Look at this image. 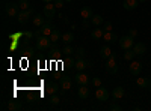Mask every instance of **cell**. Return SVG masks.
Wrapping results in <instances>:
<instances>
[{
    "instance_id": "obj_3",
    "label": "cell",
    "mask_w": 151,
    "mask_h": 111,
    "mask_svg": "<svg viewBox=\"0 0 151 111\" xmlns=\"http://www.w3.org/2000/svg\"><path fill=\"white\" fill-rule=\"evenodd\" d=\"M32 14H33V9H32V8H29V9H26V11H20V14L17 15V21H18L20 24H26V23L30 20Z\"/></svg>"
},
{
    "instance_id": "obj_23",
    "label": "cell",
    "mask_w": 151,
    "mask_h": 111,
    "mask_svg": "<svg viewBox=\"0 0 151 111\" xmlns=\"http://www.w3.org/2000/svg\"><path fill=\"white\" fill-rule=\"evenodd\" d=\"M44 23H45V17H44V15H41V14H36V15L33 17V24H35L36 27H41Z\"/></svg>"
},
{
    "instance_id": "obj_13",
    "label": "cell",
    "mask_w": 151,
    "mask_h": 111,
    "mask_svg": "<svg viewBox=\"0 0 151 111\" xmlns=\"http://www.w3.org/2000/svg\"><path fill=\"white\" fill-rule=\"evenodd\" d=\"M92 15H94V11H92L91 6H83V8L80 9V17H82L83 20H91Z\"/></svg>"
},
{
    "instance_id": "obj_29",
    "label": "cell",
    "mask_w": 151,
    "mask_h": 111,
    "mask_svg": "<svg viewBox=\"0 0 151 111\" xmlns=\"http://www.w3.org/2000/svg\"><path fill=\"white\" fill-rule=\"evenodd\" d=\"M18 6H20V11H26V9H29L30 8V5H29V0H18Z\"/></svg>"
},
{
    "instance_id": "obj_35",
    "label": "cell",
    "mask_w": 151,
    "mask_h": 111,
    "mask_svg": "<svg viewBox=\"0 0 151 111\" xmlns=\"http://www.w3.org/2000/svg\"><path fill=\"white\" fill-rule=\"evenodd\" d=\"M76 54H77V57L80 59V57H85V48H77V50H76Z\"/></svg>"
},
{
    "instance_id": "obj_32",
    "label": "cell",
    "mask_w": 151,
    "mask_h": 111,
    "mask_svg": "<svg viewBox=\"0 0 151 111\" xmlns=\"http://www.w3.org/2000/svg\"><path fill=\"white\" fill-rule=\"evenodd\" d=\"M65 65H67V68H74V65H76V60L74 59H71L70 56H68V59H67V62H65Z\"/></svg>"
},
{
    "instance_id": "obj_36",
    "label": "cell",
    "mask_w": 151,
    "mask_h": 111,
    "mask_svg": "<svg viewBox=\"0 0 151 111\" xmlns=\"http://www.w3.org/2000/svg\"><path fill=\"white\" fill-rule=\"evenodd\" d=\"M92 84L95 86V87H100V86H101V78L94 77V78H92Z\"/></svg>"
},
{
    "instance_id": "obj_34",
    "label": "cell",
    "mask_w": 151,
    "mask_h": 111,
    "mask_svg": "<svg viewBox=\"0 0 151 111\" xmlns=\"http://www.w3.org/2000/svg\"><path fill=\"white\" fill-rule=\"evenodd\" d=\"M59 54H62L60 51H59V48H50V56H53V57H56V56H59Z\"/></svg>"
},
{
    "instance_id": "obj_1",
    "label": "cell",
    "mask_w": 151,
    "mask_h": 111,
    "mask_svg": "<svg viewBox=\"0 0 151 111\" xmlns=\"http://www.w3.org/2000/svg\"><path fill=\"white\" fill-rule=\"evenodd\" d=\"M36 50L38 51H45V50H50V48L53 47V42L50 39V36H40V38H36Z\"/></svg>"
},
{
    "instance_id": "obj_9",
    "label": "cell",
    "mask_w": 151,
    "mask_h": 111,
    "mask_svg": "<svg viewBox=\"0 0 151 111\" xmlns=\"http://www.w3.org/2000/svg\"><path fill=\"white\" fill-rule=\"evenodd\" d=\"M95 98H97L100 102H106V101L109 99V92H107L104 87H101V86H100V87L97 89V92H95Z\"/></svg>"
},
{
    "instance_id": "obj_10",
    "label": "cell",
    "mask_w": 151,
    "mask_h": 111,
    "mask_svg": "<svg viewBox=\"0 0 151 111\" xmlns=\"http://www.w3.org/2000/svg\"><path fill=\"white\" fill-rule=\"evenodd\" d=\"M89 66H91V62H89V60H85L83 57H80V59L76 60V65H74V68L77 69V71H83V69L89 68Z\"/></svg>"
},
{
    "instance_id": "obj_27",
    "label": "cell",
    "mask_w": 151,
    "mask_h": 111,
    "mask_svg": "<svg viewBox=\"0 0 151 111\" xmlns=\"http://www.w3.org/2000/svg\"><path fill=\"white\" fill-rule=\"evenodd\" d=\"M134 56H136V53L133 51V48H129V50H124V59L125 60H133L134 59Z\"/></svg>"
},
{
    "instance_id": "obj_2",
    "label": "cell",
    "mask_w": 151,
    "mask_h": 111,
    "mask_svg": "<svg viewBox=\"0 0 151 111\" xmlns=\"http://www.w3.org/2000/svg\"><path fill=\"white\" fill-rule=\"evenodd\" d=\"M106 71L109 74H112V75H115V74L118 72V62H116V56L115 54H112L106 60Z\"/></svg>"
},
{
    "instance_id": "obj_30",
    "label": "cell",
    "mask_w": 151,
    "mask_h": 111,
    "mask_svg": "<svg viewBox=\"0 0 151 111\" xmlns=\"http://www.w3.org/2000/svg\"><path fill=\"white\" fill-rule=\"evenodd\" d=\"M73 53H74V48H73L70 44H67V45H65V48L62 50V54H64V56H67V57H68V56H71Z\"/></svg>"
},
{
    "instance_id": "obj_20",
    "label": "cell",
    "mask_w": 151,
    "mask_h": 111,
    "mask_svg": "<svg viewBox=\"0 0 151 111\" xmlns=\"http://www.w3.org/2000/svg\"><path fill=\"white\" fill-rule=\"evenodd\" d=\"M124 95H125V90H124V87H121V86H118V87H115V89L112 90L113 99H121Z\"/></svg>"
},
{
    "instance_id": "obj_19",
    "label": "cell",
    "mask_w": 151,
    "mask_h": 111,
    "mask_svg": "<svg viewBox=\"0 0 151 111\" xmlns=\"http://www.w3.org/2000/svg\"><path fill=\"white\" fill-rule=\"evenodd\" d=\"M112 54H113V53H112V50H110L109 45H104V47L100 48V57H101V59H106V60H107Z\"/></svg>"
},
{
    "instance_id": "obj_43",
    "label": "cell",
    "mask_w": 151,
    "mask_h": 111,
    "mask_svg": "<svg viewBox=\"0 0 151 111\" xmlns=\"http://www.w3.org/2000/svg\"><path fill=\"white\" fill-rule=\"evenodd\" d=\"M42 2H44V3H52L53 0H42Z\"/></svg>"
},
{
    "instance_id": "obj_16",
    "label": "cell",
    "mask_w": 151,
    "mask_h": 111,
    "mask_svg": "<svg viewBox=\"0 0 151 111\" xmlns=\"http://www.w3.org/2000/svg\"><path fill=\"white\" fill-rule=\"evenodd\" d=\"M103 39H104L107 44H113V42H118V41H119V39H118V36L113 33V32H104Z\"/></svg>"
},
{
    "instance_id": "obj_25",
    "label": "cell",
    "mask_w": 151,
    "mask_h": 111,
    "mask_svg": "<svg viewBox=\"0 0 151 111\" xmlns=\"http://www.w3.org/2000/svg\"><path fill=\"white\" fill-rule=\"evenodd\" d=\"M91 23H92V26H101V24L104 23V20H103L101 15H92Z\"/></svg>"
},
{
    "instance_id": "obj_33",
    "label": "cell",
    "mask_w": 151,
    "mask_h": 111,
    "mask_svg": "<svg viewBox=\"0 0 151 111\" xmlns=\"http://www.w3.org/2000/svg\"><path fill=\"white\" fill-rule=\"evenodd\" d=\"M103 30H104V32H112V23H110V21L103 23Z\"/></svg>"
},
{
    "instance_id": "obj_44",
    "label": "cell",
    "mask_w": 151,
    "mask_h": 111,
    "mask_svg": "<svg viewBox=\"0 0 151 111\" xmlns=\"http://www.w3.org/2000/svg\"><path fill=\"white\" fill-rule=\"evenodd\" d=\"M139 2H141V3H145V2H147V0H139Z\"/></svg>"
},
{
    "instance_id": "obj_12",
    "label": "cell",
    "mask_w": 151,
    "mask_h": 111,
    "mask_svg": "<svg viewBox=\"0 0 151 111\" xmlns=\"http://www.w3.org/2000/svg\"><path fill=\"white\" fill-rule=\"evenodd\" d=\"M133 51L136 53V56H144V54L147 53V45H145L144 42H134Z\"/></svg>"
},
{
    "instance_id": "obj_24",
    "label": "cell",
    "mask_w": 151,
    "mask_h": 111,
    "mask_svg": "<svg viewBox=\"0 0 151 111\" xmlns=\"http://www.w3.org/2000/svg\"><path fill=\"white\" fill-rule=\"evenodd\" d=\"M62 41H64L65 44H71V42L74 41L73 32H65V33H62Z\"/></svg>"
},
{
    "instance_id": "obj_42",
    "label": "cell",
    "mask_w": 151,
    "mask_h": 111,
    "mask_svg": "<svg viewBox=\"0 0 151 111\" xmlns=\"http://www.w3.org/2000/svg\"><path fill=\"white\" fill-rule=\"evenodd\" d=\"M148 89H150V92H151V78H148Z\"/></svg>"
},
{
    "instance_id": "obj_40",
    "label": "cell",
    "mask_w": 151,
    "mask_h": 111,
    "mask_svg": "<svg viewBox=\"0 0 151 111\" xmlns=\"http://www.w3.org/2000/svg\"><path fill=\"white\" fill-rule=\"evenodd\" d=\"M91 24H92V23H89V21H88V20H85V21H83V27H89Z\"/></svg>"
},
{
    "instance_id": "obj_38",
    "label": "cell",
    "mask_w": 151,
    "mask_h": 111,
    "mask_svg": "<svg viewBox=\"0 0 151 111\" xmlns=\"http://www.w3.org/2000/svg\"><path fill=\"white\" fill-rule=\"evenodd\" d=\"M129 36H132V38L134 39L136 36H137V30L136 29H129Z\"/></svg>"
},
{
    "instance_id": "obj_45",
    "label": "cell",
    "mask_w": 151,
    "mask_h": 111,
    "mask_svg": "<svg viewBox=\"0 0 151 111\" xmlns=\"http://www.w3.org/2000/svg\"><path fill=\"white\" fill-rule=\"evenodd\" d=\"M65 2H73V0H65Z\"/></svg>"
},
{
    "instance_id": "obj_6",
    "label": "cell",
    "mask_w": 151,
    "mask_h": 111,
    "mask_svg": "<svg viewBox=\"0 0 151 111\" xmlns=\"http://www.w3.org/2000/svg\"><path fill=\"white\" fill-rule=\"evenodd\" d=\"M56 6H55V3L52 2V3H45L44 5V17L45 18H48V20H52V18H55V15H56Z\"/></svg>"
},
{
    "instance_id": "obj_18",
    "label": "cell",
    "mask_w": 151,
    "mask_h": 111,
    "mask_svg": "<svg viewBox=\"0 0 151 111\" xmlns=\"http://www.w3.org/2000/svg\"><path fill=\"white\" fill-rule=\"evenodd\" d=\"M44 90L48 95H55V93H58V84L56 83H45Z\"/></svg>"
},
{
    "instance_id": "obj_14",
    "label": "cell",
    "mask_w": 151,
    "mask_h": 111,
    "mask_svg": "<svg viewBox=\"0 0 151 111\" xmlns=\"http://www.w3.org/2000/svg\"><path fill=\"white\" fill-rule=\"evenodd\" d=\"M71 84H73V81H71V78H70L68 75L60 77V87H62V92L70 90V89H71Z\"/></svg>"
},
{
    "instance_id": "obj_22",
    "label": "cell",
    "mask_w": 151,
    "mask_h": 111,
    "mask_svg": "<svg viewBox=\"0 0 151 111\" xmlns=\"http://www.w3.org/2000/svg\"><path fill=\"white\" fill-rule=\"evenodd\" d=\"M8 110L9 111H20L21 110V102L20 101H15V99H12L8 102Z\"/></svg>"
},
{
    "instance_id": "obj_8",
    "label": "cell",
    "mask_w": 151,
    "mask_h": 111,
    "mask_svg": "<svg viewBox=\"0 0 151 111\" xmlns=\"http://www.w3.org/2000/svg\"><path fill=\"white\" fill-rule=\"evenodd\" d=\"M141 72H142V63L141 62H137V60H132V63H130V74L134 77L137 75H141Z\"/></svg>"
},
{
    "instance_id": "obj_11",
    "label": "cell",
    "mask_w": 151,
    "mask_h": 111,
    "mask_svg": "<svg viewBox=\"0 0 151 111\" xmlns=\"http://www.w3.org/2000/svg\"><path fill=\"white\" fill-rule=\"evenodd\" d=\"M139 0H124L122 2V8L125 11H134L137 6H139Z\"/></svg>"
},
{
    "instance_id": "obj_31",
    "label": "cell",
    "mask_w": 151,
    "mask_h": 111,
    "mask_svg": "<svg viewBox=\"0 0 151 111\" xmlns=\"http://www.w3.org/2000/svg\"><path fill=\"white\" fill-rule=\"evenodd\" d=\"M50 104H52V105H58L59 104V96H56V93L50 95Z\"/></svg>"
},
{
    "instance_id": "obj_37",
    "label": "cell",
    "mask_w": 151,
    "mask_h": 111,
    "mask_svg": "<svg viewBox=\"0 0 151 111\" xmlns=\"http://www.w3.org/2000/svg\"><path fill=\"white\" fill-rule=\"evenodd\" d=\"M53 3H55V6H56L58 9H60L62 6H64V3H65V0H53Z\"/></svg>"
},
{
    "instance_id": "obj_17",
    "label": "cell",
    "mask_w": 151,
    "mask_h": 111,
    "mask_svg": "<svg viewBox=\"0 0 151 111\" xmlns=\"http://www.w3.org/2000/svg\"><path fill=\"white\" fill-rule=\"evenodd\" d=\"M79 98H82V99H88L91 95V90L88 89V86H79V92H77Z\"/></svg>"
},
{
    "instance_id": "obj_4",
    "label": "cell",
    "mask_w": 151,
    "mask_h": 111,
    "mask_svg": "<svg viewBox=\"0 0 151 111\" xmlns=\"http://www.w3.org/2000/svg\"><path fill=\"white\" fill-rule=\"evenodd\" d=\"M5 12H6L8 17H17L20 14L18 3H8V5H5Z\"/></svg>"
},
{
    "instance_id": "obj_39",
    "label": "cell",
    "mask_w": 151,
    "mask_h": 111,
    "mask_svg": "<svg viewBox=\"0 0 151 111\" xmlns=\"http://www.w3.org/2000/svg\"><path fill=\"white\" fill-rule=\"evenodd\" d=\"M109 110H112V111H121L122 108H121L119 105H116V104H112V105L109 107Z\"/></svg>"
},
{
    "instance_id": "obj_28",
    "label": "cell",
    "mask_w": 151,
    "mask_h": 111,
    "mask_svg": "<svg viewBox=\"0 0 151 111\" xmlns=\"http://www.w3.org/2000/svg\"><path fill=\"white\" fill-rule=\"evenodd\" d=\"M103 35H104V30L103 29H94L92 33H91V36H92L94 39H101Z\"/></svg>"
},
{
    "instance_id": "obj_5",
    "label": "cell",
    "mask_w": 151,
    "mask_h": 111,
    "mask_svg": "<svg viewBox=\"0 0 151 111\" xmlns=\"http://www.w3.org/2000/svg\"><path fill=\"white\" fill-rule=\"evenodd\" d=\"M119 47L122 48V50H129V48H133L134 45V39L132 38V36H122V38H119Z\"/></svg>"
},
{
    "instance_id": "obj_21",
    "label": "cell",
    "mask_w": 151,
    "mask_h": 111,
    "mask_svg": "<svg viewBox=\"0 0 151 111\" xmlns=\"http://www.w3.org/2000/svg\"><path fill=\"white\" fill-rule=\"evenodd\" d=\"M50 39H52L53 44H58L59 41H62V33H60V30H59V29H53L52 35H50Z\"/></svg>"
},
{
    "instance_id": "obj_7",
    "label": "cell",
    "mask_w": 151,
    "mask_h": 111,
    "mask_svg": "<svg viewBox=\"0 0 151 111\" xmlns=\"http://www.w3.org/2000/svg\"><path fill=\"white\" fill-rule=\"evenodd\" d=\"M74 81L77 83L79 86H88L91 80H89V77H88L83 71H79V72L74 75Z\"/></svg>"
},
{
    "instance_id": "obj_15",
    "label": "cell",
    "mask_w": 151,
    "mask_h": 111,
    "mask_svg": "<svg viewBox=\"0 0 151 111\" xmlns=\"http://www.w3.org/2000/svg\"><path fill=\"white\" fill-rule=\"evenodd\" d=\"M53 29H55V26H53L52 23H44L42 26H41V29H40V32L44 36H50V35H52V32H53Z\"/></svg>"
},
{
    "instance_id": "obj_26",
    "label": "cell",
    "mask_w": 151,
    "mask_h": 111,
    "mask_svg": "<svg viewBox=\"0 0 151 111\" xmlns=\"http://www.w3.org/2000/svg\"><path fill=\"white\" fill-rule=\"evenodd\" d=\"M136 84L142 89H148V78H144V77H137L136 80Z\"/></svg>"
},
{
    "instance_id": "obj_41",
    "label": "cell",
    "mask_w": 151,
    "mask_h": 111,
    "mask_svg": "<svg viewBox=\"0 0 151 111\" xmlns=\"http://www.w3.org/2000/svg\"><path fill=\"white\" fill-rule=\"evenodd\" d=\"M24 36H26V39H30L32 38V33L30 32H26V33H24Z\"/></svg>"
}]
</instances>
